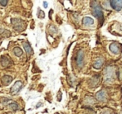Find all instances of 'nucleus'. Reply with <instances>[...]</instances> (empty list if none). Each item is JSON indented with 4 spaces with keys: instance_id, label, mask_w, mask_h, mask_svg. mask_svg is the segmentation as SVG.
Segmentation results:
<instances>
[{
    "instance_id": "obj_1",
    "label": "nucleus",
    "mask_w": 122,
    "mask_h": 114,
    "mask_svg": "<svg viewBox=\"0 0 122 114\" xmlns=\"http://www.w3.org/2000/svg\"><path fill=\"white\" fill-rule=\"evenodd\" d=\"M91 7H92V14L99 20L100 23L102 24L103 21H104V14H103V11L102 8H101V5L96 1H92Z\"/></svg>"
},
{
    "instance_id": "obj_2",
    "label": "nucleus",
    "mask_w": 122,
    "mask_h": 114,
    "mask_svg": "<svg viewBox=\"0 0 122 114\" xmlns=\"http://www.w3.org/2000/svg\"><path fill=\"white\" fill-rule=\"evenodd\" d=\"M11 23L13 24V28L18 32H23L26 28V23L20 18H12Z\"/></svg>"
},
{
    "instance_id": "obj_3",
    "label": "nucleus",
    "mask_w": 122,
    "mask_h": 114,
    "mask_svg": "<svg viewBox=\"0 0 122 114\" xmlns=\"http://www.w3.org/2000/svg\"><path fill=\"white\" fill-rule=\"evenodd\" d=\"M105 76L104 79L106 82H110L114 79V75H115V71H114V68L112 66H109L105 69Z\"/></svg>"
},
{
    "instance_id": "obj_4",
    "label": "nucleus",
    "mask_w": 122,
    "mask_h": 114,
    "mask_svg": "<svg viewBox=\"0 0 122 114\" xmlns=\"http://www.w3.org/2000/svg\"><path fill=\"white\" fill-rule=\"evenodd\" d=\"M84 61H85V54L82 50H79L76 54V65L79 68H82L84 65Z\"/></svg>"
},
{
    "instance_id": "obj_5",
    "label": "nucleus",
    "mask_w": 122,
    "mask_h": 114,
    "mask_svg": "<svg viewBox=\"0 0 122 114\" xmlns=\"http://www.w3.org/2000/svg\"><path fill=\"white\" fill-rule=\"evenodd\" d=\"M109 49L113 54H115V55H118V54H120L121 51V46H120V44L117 43V42H113V43H111L109 46Z\"/></svg>"
},
{
    "instance_id": "obj_6",
    "label": "nucleus",
    "mask_w": 122,
    "mask_h": 114,
    "mask_svg": "<svg viewBox=\"0 0 122 114\" xmlns=\"http://www.w3.org/2000/svg\"><path fill=\"white\" fill-rule=\"evenodd\" d=\"M110 3L111 8L116 11H121L122 9V0H111Z\"/></svg>"
},
{
    "instance_id": "obj_7",
    "label": "nucleus",
    "mask_w": 122,
    "mask_h": 114,
    "mask_svg": "<svg viewBox=\"0 0 122 114\" xmlns=\"http://www.w3.org/2000/svg\"><path fill=\"white\" fill-rule=\"evenodd\" d=\"M22 87H23V84H22L21 81H17V82L15 83L13 86H12L11 89H10V90H11L12 95L17 94V93H18V91H19V90L22 88Z\"/></svg>"
},
{
    "instance_id": "obj_8",
    "label": "nucleus",
    "mask_w": 122,
    "mask_h": 114,
    "mask_svg": "<svg viewBox=\"0 0 122 114\" xmlns=\"http://www.w3.org/2000/svg\"><path fill=\"white\" fill-rule=\"evenodd\" d=\"M96 98L100 102H104L106 99V93L104 90H101V91L97 92L96 94Z\"/></svg>"
},
{
    "instance_id": "obj_9",
    "label": "nucleus",
    "mask_w": 122,
    "mask_h": 114,
    "mask_svg": "<svg viewBox=\"0 0 122 114\" xmlns=\"http://www.w3.org/2000/svg\"><path fill=\"white\" fill-rule=\"evenodd\" d=\"M100 82V75H94L90 80V85L92 88H96L98 86Z\"/></svg>"
},
{
    "instance_id": "obj_10",
    "label": "nucleus",
    "mask_w": 122,
    "mask_h": 114,
    "mask_svg": "<svg viewBox=\"0 0 122 114\" xmlns=\"http://www.w3.org/2000/svg\"><path fill=\"white\" fill-rule=\"evenodd\" d=\"M103 64H104V59H103V58H98V59L95 60V62H94L93 67L97 69H99L102 67Z\"/></svg>"
},
{
    "instance_id": "obj_11",
    "label": "nucleus",
    "mask_w": 122,
    "mask_h": 114,
    "mask_svg": "<svg viewBox=\"0 0 122 114\" xmlns=\"http://www.w3.org/2000/svg\"><path fill=\"white\" fill-rule=\"evenodd\" d=\"M0 62H1V64L3 67H8V66H9L11 64V61H10L9 58L8 56H2Z\"/></svg>"
},
{
    "instance_id": "obj_12",
    "label": "nucleus",
    "mask_w": 122,
    "mask_h": 114,
    "mask_svg": "<svg viewBox=\"0 0 122 114\" xmlns=\"http://www.w3.org/2000/svg\"><path fill=\"white\" fill-rule=\"evenodd\" d=\"M94 23V20L92 18H89V17H85L82 19V24L84 26H92Z\"/></svg>"
},
{
    "instance_id": "obj_13",
    "label": "nucleus",
    "mask_w": 122,
    "mask_h": 114,
    "mask_svg": "<svg viewBox=\"0 0 122 114\" xmlns=\"http://www.w3.org/2000/svg\"><path fill=\"white\" fill-rule=\"evenodd\" d=\"M2 83H3L4 85L8 86V84H11V82L13 81V78H12V76L10 75H4L3 78H2Z\"/></svg>"
},
{
    "instance_id": "obj_14",
    "label": "nucleus",
    "mask_w": 122,
    "mask_h": 114,
    "mask_svg": "<svg viewBox=\"0 0 122 114\" xmlns=\"http://www.w3.org/2000/svg\"><path fill=\"white\" fill-rule=\"evenodd\" d=\"M23 48H24L26 53H27V55H32V54H33V50H32V48L31 47V46L29 45L27 42H25V43H23Z\"/></svg>"
},
{
    "instance_id": "obj_15",
    "label": "nucleus",
    "mask_w": 122,
    "mask_h": 114,
    "mask_svg": "<svg viewBox=\"0 0 122 114\" xmlns=\"http://www.w3.org/2000/svg\"><path fill=\"white\" fill-rule=\"evenodd\" d=\"M13 53H14V55H16V56L20 57L23 54V51L19 47H15V48L13 49Z\"/></svg>"
},
{
    "instance_id": "obj_16",
    "label": "nucleus",
    "mask_w": 122,
    "mask_h": 114,
    "mask_svg": "<svg viewBox=\"0 0 122 114\" xmlns=\"http://www.w3.org/2000/svg\"><path fill=\"white\" fill-rule=\"evenodd\" d=\"M9 108H11L13 111H17V110H18V108H19V106H18V103H15V102H12V103H9Z\"/></svg>"
},
{
    "instance_id": "obj_17",
    "label": "nucleus",
    "mask_w": 122,
    "mask_h": 114,
    "mask_svg": "<svg viewBox=\"0 0 122 114\" xmlns=\"http://www.w3.org/2000/svg\"><path fill=\"white\" fill-rule=\"evenodd\" d=\"M37 17H38V18H40V19H43V18H45V13H44L41 8L37 9Z\"/></svg>"
},
{
    "instance_id": "obj_18",
    "label": "nucleus",
    "mask_w": 122,
    "mask_h": 114,
    "mask_svg": "<svg viewBox=\"0 0 122 114\" xmlns=\"http://www.w3.org/2000/svg\"><path fill=\"white\" fill-rule=\"evenodd\" d=\"M50 32H51V34H55L57 32V29L55 26H51L50 27V29H49Z\"/></svg>"
},
{
    "instance_id": "obj_19",
    "label": "nucleus",
    "mask_w": 122,
    "mask_h": 114,
    "mask_svg": "<svg viewBox=\"0 0 122 114\" xmlns=\"http://www.w3.org/2000/svg\"><path fill=\"white\" fill-rule=\"evenodd\" d=\"M8 3V1H7V0H5V1H2V0H0V4H1L2 6H6Z\"/></svg>"
},
{
    "instance_id": "obj_20",
    "label": "nucleus",
    "mask_w": 122,
    "mask_h": 114,
    "mask_svg": "<svg viewBox=\"0 0 122 114\" xmlns=\"http://www.w3.org/2000/svg\"><path fill=\"white\" fill-rule=\"evenodd\" d=\"M43 7L45 8H47V2H43Z\"/></svg>"
},
{
    "instance_id": "obj_21",
    "label": "nucleus",
    "mask_w": 122,
    "mask_h": 114,
    "mask_svg": "<svg viewBox=\"0 0 122 114\" xmlns=\"http://www.w3.org/2000/svg\"><path fill=\"white\" fill-rule=\"evenodd\" d=\"M61 92H59V98H57L58 101H61Z\"/></svg>"
},
{
    "instance_id": "obj_22",
    "label": "nucleus",
    "mask_w": 122,
    "mask_h": 114,
    "mask_svg": "<svg viewBox=\"0 0 122 114\" xmlns=\"http://www.w3.org/2000/svg\"><path fill=\"white\" fill-rule=\"evenodd\" d=\"M56 114H58V113H56Z\"/></svg>"
},
{
    "instance_id": "obj_23",
    "label": "nucleus",
    "mask_w": 122,
    "mask_h": 114,
    "mask_svg": "<svg viewBox=\"0 0 122 114\" xmlns=\"http://www.w3.org/2000/svg\"><path fill=\"white\" fill-rule=\"evenodd\" d=\"M121 114H122V113H121Z\"/></svg>"
}]
</instances>
